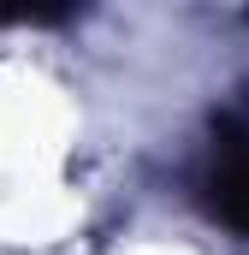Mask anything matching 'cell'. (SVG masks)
<instances>
[{"label": "cell", "mask_w": 249, "mask_h": 255, "mask_svg": "<svg viewBox=\"0 0 249 255\" xmlns=\"http://www.w3.org/2000/svg\"><path fill=\"white\" fill-rule=\"evenodd\" d=\"M202 196H208V208H214L226 226L249 232V136L214 142V160H208V172H202Z\"/></svg>", "instance_id": "obj_1"}]
</instances>
